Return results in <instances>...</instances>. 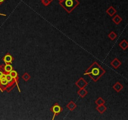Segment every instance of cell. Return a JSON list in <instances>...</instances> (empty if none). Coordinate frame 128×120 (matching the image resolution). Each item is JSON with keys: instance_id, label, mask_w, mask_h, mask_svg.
I'll list each match as a JSON object with an SVG mask.
<instances>
[{"instance_id": "6da1fadb", "label": "cell", "mask_w": 128, "mask_h": 120, "mask_svg": "<svg viewBox=\"0 0 128 120\" xmlns=\"http://www.w3.org/2000/svg\"><path fill=\"white\" fill-rule=\"evenodd\" d=\"M106 73L104 69L101 67V66L97 62H94L89 68L87 69L84 75H89L90 78L93 80V81L96 82L103 75Z\"/></svg>"}, {"instance_id": "7a4b0ae2", "label": "cell", "mask_w": 128, "mask_h": 120, "mask_svg": "<svg viewBox=\"0 0 128 120\" xmlns=\"http://www.w3.org/2000/svg\"><path fill=\"white\" fill-rule=\"evenodd\" d=\"M59 5L65 9L66 12L71 13L79 5V2L78 0H63L61 2H59Z\"/></svg>"}, {"instance_id": "3957f363", "label": "cell", "mask_w": 128, "mask_h": 120, "mask_svg": "<svg viewBox=\"0 0 128 120\" xmlns=\"http://www.w3.org/2000/svg\"><path fill=\"white\" fill-rule=\"evenodd\" d=\"M51 112H53V113H54L53 118H52V120H54L55 116H56L57 114H59L62 112V108L58 103H55V104L52 106L51 108Z\"/></svg>"}, {"instance_id": "277c9868", "label": "cell", "mask_w": 128, "mask_h": 120, "mask_svg": "<svg viewBox=\"0 0 128 120\" xmlns=\"http://www.w3.org/2000/svg\"><path fill=\"white\" fill-rule=\"evenodd\" d=\"M9 75H11V77H12V78H13V80H14V81H15L16 84V86H17V87L18 88V90L19 92H21V89L20 88H19V76H18V74L17 71L15 70H14V69H12L11 71H10L9 73Z\"/></svg>"}, {"instance_id": "5b68a950", "label": "cell", "mask_w": 128, "mask_h": 120, "mask_svg": "<svg viewBox=\"0 0 128 120\" xmlns=\"http://www.w3.org/2000/svg\"><path fill=\"white\" fill-rule=\"evenodd\" d=\"M76 85L78 86L79 89H82V88H85L86 86L87 85V82L84 80V78H80L78 81L76 82Z\"/></svg>"}, {"instance_id": "8992f818", "label": "cell", "mask_w": 128, "mask_h": 120, "mask_svg": "<svg viewBox=\"0 0 128 120\" xmlns=\"http://www.w3.org/2000/svg\"><path fill=\"white\" fill-rule=\"evenodd\" d=\"M3 60L4 61V62L5 63V64H6V63L11 64L12 61H13V60H14V58H13L12 55H10L9 53H7L3 58Z\"/></svg>"}, {"instance_id": "52a82bcc", "label": "cell", "mask_w": 128, "mask_h": 120, "mask_svg": "<svg viewBox=\"0 0 128 120\" xmlns=\"http://www.w3.org/2000/svg\"><path fill=\"white\" fill-rule=\"evenodd\" d=\"M110 64H111V65L112 66L114 69H117L121 65V62L120 60L117 59V58H114V59L111 61Z\"/></svg>"}, {"instance_id": "ba28073f", "label": "cell", "mask_w": 128, "mask_h": 120, "mask_svg": "<svg viewBox=\"0 0 128 120\" xmlns=\"http://www.w3.org/2000/svg\"><path fill=\"white\" fill-rule=\"evenodd\" d=\"M112 88L116 91V92H120L121 91L123 88V86L119 82H116L112 86Z\"/></svg>"}, {"instance_id": "9c48e42d", "label": "cell", "mask_w": 128, "mask_h": 120, "mask_svg": "<svg viewBox=\"0 0 128 120\" xmlns=\"http://www.w3.org/2000/svg\"><path fill=\"white\" fill-rule=\"evenodd\" d=\"M3 69H4V72L6 73H9V72L13 69V67L11 64H8L6 63L5 65L3 66Z\"/></svg>"}, {"instance_id": "30bf717a", "label": "cell", "mask_w": 128, "mask_h": 120, "mask_svg": "<svg viewBox=\"0 0 128 120\" xmlns=\"http://www.w3.org/2000/svg\"><path fill=\"white\" fill-rule=\"evenodd\" d=\"M106 13H107L109 16L112 17V16H113L116 13V10L115 9V8H113L112 6H111L106 10Z\"/></svg>"}, {"instance_id": "8fae6325", "label": "cell", "mask_w": 128, "mask_h": 120, "mask_svg": "<svg viewBox=\"0 0 128 120\" xmlns=\"http://www.w3.org/2000/svg\"><path fill=\"white\" fill-rule=\"evenodd\" d=\"M96 109L97 111H98L99 113L103 114V113H104L106 111L107 108H106V106L104 105H104H101L98 106Z\"/></svg>"}, {"instance_id": "7c38bea8", "label": "cell", "mask_w": 128, "mask_h": 120, "mask_svg": "<svg viewBox=\"0 0 128 120\" xmlns=\"http://www.w3.org/2000/svg\"><path fill=\"white\" fill-rule=\"evenodd\" d=\"M76 106L77 105H76V103H74L73 101H71L69 102L68 104H67V106H66V107H67V108L69 109V110H70V111H73L74 109H76Z\"/></svg>"}, {"instance_id": "4fadbf2b", "label": "cell", "mask_w": 128, "mask_h": 120, "mask_svg": "<svg viewBox=\"0 0 128 120\" xmlns=\"http://www.w3.org/2000/svg\"><path fill=\"white\" fill-rule=\"evenodd\" d=\"M112 20L116 25H119L122 21V18L118 14H116V15L113 16V18H112Z\"/></svg>"}, {"instance_id": "5bb4252c", "label": "cell", "mask_w": 128, "mask_h": 120, "mask_svg": "<svg viewBox=\"0 0 128 120\" xmlns=\"http://www.w3.org/2000/svg\"><path fill=\"white\" fill-rule=\"evenodd\" d=\"M119 46L120 48H121L123 50H126L128 47V43L126 39H123L122 41H121L119 44Z\"/></svg>"}, {"instance_id": "9a60e30c", "label": "cell", "mask_w": 128, "mask_h": 120, "mask_svg": "<svg viewBox=\"0 0 128 120\" xmlns=\"http://www.w3.org/2000/svg\"><path fill=\"white\" fill-rule=\"evenodd\" d=\"M88 92L84 88H82V89H79V90L78 91V94L80 96L81 98H84L87 95Z\"/></svg>"}, {"instance_id": "2e32d148", "label": "cell", "mask_w": 128, "mask_h": 120, "mask_svg": "<svg viewBox=\"0 0 128 120\" xmlns=\"http://www.w3.org/2000/svg\"><path fill=\"white\" fill-rule=\"evenodd\" d=\"M108 37L111 40L113 41L117 38V34H116V33L114 31H111L110 33L108 34Z\"/></svg>"}, {"instance_id": "e0dca14e", "label": "cell", "mask_w": 128, "mask_h": 120, "mask_svg": "<svg viewBox=\"0 0 128 120\" xmlns=\"http://www.w3.org/2000/svg\"><path fill=\"white\" fill-rule=\"evenodd\" d=\"M22 79H23L24 81L26 82V81H28L31 79V76H30V74H28V73H24L23 75V76H22Z\"/></svg>"}, {"instance_id": "ac0fdd59", "label": "cell", "mask_w": 128, "mask_h": 120, "mask_svg": "<svg viewBox=\"0 0 128 120\" xmlns=\"http://www.w3.org/2000/svg\"><path fill=\"white\" fill-rule=\"evenodd\" d=\"M95 103L96 104L97 106H99V105H104L105 103V101L101 97H99V98L97 99L96 101H95Z\"/></svg>"}, {"instance_id": "d6986e66", "label": "cell", "mask_w": 128, "mask_h": 120, "mask_svg": "<svg viewBox=\"0 0 128 120\" xmlns=\"http://www.w3.org/2000/svg\"><path fill=\"white\" fill-rule=\"evenodd\" d=\"M41 3L44 6H48L50 5L51 2L49 0H41Z\"/></svg>"}, {"instance_id": "ffe728a7", "label": "cell", "mask_w": 128, "mask_h": 120, "mask_svg": "<svg viewBox=\"0 0 128 120\" xmlns=\"http://www.w3.org/2000/svg\"><path fill=\"white\" fill-rule=\"evenodd\" d=\"M4 69H3V65H0V78H1L4 75Z\"/></svg>"}, {"instance_id": "44dd1931", "label": "cell", "mask_w": 128, "mask_h": 120, "mask_svg": "<svg viewBox=\"0 0 128 120\" xmlns=\"http://www.w3.org/2000/svg\"><path fill=\"white\" fill-rule=\"evenodd\" d=\"M5 1H6V0H0V5H2V4H3V3Z\"/></svg>"}, {"instance_id": "7402d4cb", "label": "cell", "mask_w": 128, "mask_h": 120, "mask_svg": "<svg viewBox=\"0 0 128 120\" xmlns=\"http://www.w3.org/2000/svg\"><path fill=\"white\" fill-rule=\"evenodd\" d=\"M0 16H6V14H1V13H0Z\"/></svg>"}, {"instance_id": "603a6c76", "label": "cell", "mask_w": 128, "mask_h": 120, "mask_svg": "<svg viewBox=\"0 0 128 120\" xmlns=\"http://www.w3.org/2000/svg\"><path fill=\"white\" fill-rule=\"evenodd\" d=\"M62 1H63V0H58V1H59V2H61Z\"/></svg>"}, {"instance_id": "cb8c5ba5", "label": "cell", "mask_w": 128, "mask_h": 120, "mask_svg": "<svg viewBox=\"0 0 128 120\" xmlns=\"http://www.w3.org/2000/svg\"><path fill=\"white\" fill-rule=\"evenodd\" d=\"M49 1L51 2V1H53V0H49Z\"/></svg>"}, {"instance_id": "d4e9b609", "label": "cell", "mask_w": 128, "mask_h": 120, "mask_svg": "<svg viewBox=\"0 0 128 120\" xmlns=\"http://www.w3.org/2000/svg\"><path fill=\"white\" fill-rule=\"evenodd\" d=\"M0 90H1V88H0Z\"/></svg>"}]
</instances>
